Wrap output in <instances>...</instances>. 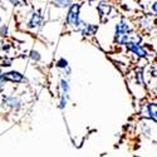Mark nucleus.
<instances>
[{
  "mask_svg": "<svg viewBox=\"0 0 157 157\" xmlns=\"http://www.w3.org/2000/svg\"><path fill=\"white\" fill-rule=\"evenodd\" d=\"M68 102H69V96H65V94H59V101H58V108L60 111H64L68 106Z\"/></svg>",
  "mask_w": 157,
  "mask_h": 157,
  "instance_id": "dca6fc26",
  "label": "nucleus"
},
{
  "mask_svg": "<svg viewBox=\"0 0 157 157\" xmlns=\"http://www.w3.org/2000/svg\"><path fill=\"white\" fill-rule=\"evenodd\" d=\"M6 34H8V27H6V25H3V27L0 28V35L5 36Z\"/></svg>",
  "mask_w": 157,
  "mask_h": 157,
  "instance_id": "412c9836",
  "label": "nucleus"
},
{
  "mask_svg": "<svg viewBox=\"0 0 157 157\" xmlns=\"http://www.w3.org/2000/svg\"><path fill=\"white\" fill-rule=\"evenodd\" d=\"M0 49H2V44H0Z\"/></svg>",
  "mask_w": 157,
  "mask_h": 157,
  "instance_id": "bb28decb",
  "label": "nucleus"
},
{
  "mask_svg": "<svg viewBox=\"0 0 157 157\" xmlns=\"http://www.w3.org/2000/svg\"><path fill=\"white\" fill-rule=\"evenodd\" d=\"M132 30H135L132 21H131L127 17H121L116 21L114 27H113V40H116V39H118L120 36L132 32Z\"/></svg>",
  "mask_w": 157,
  "mask_h": 157,
  "instance_id": "20e7f679",
  "label": "nucleus"
},
{
  "mask_svg": "<svg viewBox=\"0 0 157 157\" xmlns=\"http://www.w3.org/2000/svg\"><path fill=\"white\" fill-rule=\"evenodd\" d=\"M138 29L142 30L143 33H152L155 29V25H153V20H151V14L147 13V14H142L138 20Z\"/></svg>",
  "mask_w": 157,
  "mask_h": 157,
  "instance_id": "1a4fd4ad",
  "label": "nucleus"
},
{
  "mask_svg": "<svg viewBox=\"0 0 157 157\" xmlns=\"http://www.w3.org/2000/svg\"><path fill=\"white\" fill-rule=\"evenodd\" d=\"M58 89H59V94L69 96V92H71V82H69V79H68L67 77H62V78H59Z\"/></svg>",
  "mask_w": 157,
  "mask_h": 157,
  "instance_id": "f8f14e48",
  "label": "nucleus"
},
{
  "mask_svg": "<svg viewBox=\"0 0 157 157\" xmlns=\"http://www.w3.org/2000/svg\"><path fill=\"white\" fill-rule=\"evenodd\" d=\"M150 14L153 17H157V0H153L150 4Z\"/></svg>",
  "mask_w": 157,
  "mask_h": 157,
  "instance_id": "6ab92c4d",
  "label": "nucleus"
},
{
  "mask_svg": "<svg viewBox=\"0 0 157 157\" xmlns=\"http://www.w3.org/2000/svg\"><path fill=\"white\" fill-rule=\"evenodd\" d=\"M43 25V15H42V13L40 11H34L33 14H32V18L28 23V28L29 29H38V28H40Z\"/></svg>",
  "mask_w": 157,
  "mask_h": 157,
  "instance_id": "9b49d317",
  "label": "nucleus"
},
{
  "mask_svg": "<svg viewBox=\"0 0 157 157\" xmlns=\"http://www.w3.org/2000/svg\"><path fill=\"white\" fill-rule=\"evenodd\" d=\"M73 0H53V5L58 9H68Z\"/></svg>",
  "mask_w": 157,
  "mask_h": 157,
  "instance_id": "2eb2a0df",
  "label": "nucleus"
},
{
  "mask_svg": "<svg viewBox=\"0 0 157 157\" xmlns=\"http://www.w3.org/2000/svg\"><path fill=\"white\" fill-rule=\"evenodd\" d=\"M3 49H4L5 52H6V50H9V49H10V45H4V48H3Z\"/></svg>",
  "mask_w": 157,
  "mask_h": 157,
  "instance_id": "b1692460",
  "label": "nucleus"
},
{
  "mask_svg": "<svg viewBox=\"0 0 157 157\" xmlns=\"http://www.w3.org/2000/svg\"><path fill=\"white\" fill-rule=\"evenodd\" d=\"M113 10H114V6L111 2H108V0H99L96 5V11H97L101 21L108 20V18L111 17Z\"/></svg>",
  "mask_w": 157,
  "mask_h": 157,
  "instance_id": "423d86ee",
  "label": "nucleus"
},
{
  "mask_svg": "<svg viewBox=\"0 0 157 157\" xmlns=\"http://www.w3.org/2000/svg\"><path fill=\"white\" fill-rule=\"evenodd\" d=\"M96 2H99V0H96ZM108 2H111V0H108Z\"/></svg>",
  "mask_w": 157,
  "mask_h": 157,
  "instance_id": "393cba45",
  "label": "nucleus"
},
{
  "mask_svg": "<svg viewBox=\"0 0 157 157\" xmlns=\"http://www.w3.org/2000/svg\"><path fill=\"white\" fill-rule=\"evenodd\" d=\"M153 25H155V29H157V17L153 19Z\"/></svg>",
  "mask_w": 157,
  "mask_h": 157,
  "instance_id": "5701e85b",
  "label": "nucleus"
},
{
  "mask_svg": "<svg viewBox=\"0 0 157 157\" xmlns=\"http://www.w3.org/2000/svg\"><path fill=\"white\" fill-rule=\"evenodd\" d=\"M127 53L132 54L133 57H136L137 59H148V50H146V48L142 45V43H128L126 47Z\"/></svg>",
  "mask_w": 157,
  "mask_h": 157,
  "instance_id": "0eeeda50",
  "label": "nucleus"
},
{
  "mask_svg": "<svg viewBox=\"0 0 157 157\" xmlns=\"http://www.w3.org/2000/svg\"><path fill=\"white\" fill-rule=\"evenodd\" d=\"M147 86H148V88H151L153 90V93L157 96V72H153L151 74Z\"/></svg>",
  "mask_w": 157,
  "mask_h": 157,
  "instance_id": "ddd939ff",
  "label": "nucleus"
},
{
  "mask_svg": "<svg viewBox=\"0 0 157 157\" xmlns=\"http://www.w3.org/2000/svg\"><path fill=\"white\" fill-rule=\"evenodd\" d=\"M13 5H27V0H9Z\"/></svg>",
  "mask_w": 157,
  "mask_h": 157,
  "instance_id": "aec40b11",
  "label": "nucleus"
},
{
  "mask_svg": "<svg viewBox=\"0 0 157 157\" xmlns=\"http://www.w3.org/2000/svg\"><path fill=\"white\" fill-rule=\"evenodd\" d=\"M56 67L58 68V69H60V71H65L67 68H69L71 67V64H69V62H68V59L67 58H64V57H60L57 62H56Z\"/></svg>",
  "mask_w": 157,
  "mask_h": 157,
  "instance_id": "4468645a",
  "label": "nucleus"
},
{
  "mask_svg": "<svg viewBox=\"0 0 157 157\" xmlns=\"http://www.w3.org/2000/svg\"><path fill=\"white\" fill-rule=\"evenodd\" d=\"M138 117L157 123V101H143L138 108Z\"/></svg>",
  "mask_w": 157,
  "mask_h": 157,
  "instance_id": "f03ea898",
  "label": "nucleus"
},
{
  "mask_svg": "<svg viewBox=\"0 0 157 157\" xmlns=\"http://www.w3.org/2000/svg\"><path fill=\"white\" fill-rule=\"evenodd\" d=\"M0 23H2V18H0Z\"/></svg>",
  "mask_w": 157,
  "mask_h": 157,
  "instance_id": "a878e982",
  "label": "nucleus"
},
{
  "mask_svg": "<svg viewBox=\"0 0 157 157\" xmlns=\"http://www.w3.org/2000/svg\"><path fill=\"white\" fill-rule=\"evenodd\" d=\"M142 40H143L142 34L137 30H132V32L120 36L118 39H116V40H113V43L118 47H126L128 43H142Z\"/></svg>",
  "mask_w": 157,
  "mask_h": 157,
  "instance_id": "39448f33",
  "label": "nucleus"
},
{
  "mask_svg": "<svg viewBox=\"0 0 157 157\" xmlns=\"http://www.w3.org/2000/svg\"><path fill=\"white\" fill-rule=\"evenodd\" d=\"M152 157H157V155H156V156H152Z\"/></svg>",
  "mask_w": 157,
  "mask_h": 157,
  "instance_id": "cd10ccee",
  "label": "nucleus"
},
{
  "mask_svg": "<svg viewBox=\"0 0 157 157\" xmlns=\"http://www.w3.org/2000/svg\"><path fill=\"white\" fill-rule=\"evenodd\" d=\"M6 104H9V106L11 107H14V108H19L20 107V101L17 98V97H9L5 99Z\"/></svg>",
  "mask_w": 157,
  "mask_h": 157,
  "instance_id": "f3484780",
  "label": "nucleus"
},
{
  "mask_svg": "<svg viewBox=\"0 0 157 157\" xmlns=\"http://www.w3.org/2000/svg\"><path fill=\"white\" fill-rule=\"evenodd\" d=\"M4 81H9V82H13V83H21V82L25 81V77L20 72L11 71V72L3 73L2 75H0V82H4Z\"/></svg>",
  "mask_w": 157,
  "mask_h": 157,
  "instance_id": "9d476101",
  "label": "nucleus"
},
{
  "mask_svg": "<svg viewBox=\"0 0 157 157\" xmlns=\"http://www.w3.org/2000/svg\"><path fill=\"white\" fill-rule=\"evenodd\" d=\"M2 65H3V67H10V65H11V60H5Z\"/></svg>",
  "mask_w": 157,
  "mask_h": 157,
  "instance_id": "4be33fe9",
  "label": "nucleus"
},
{
  "mask_svg": "<svg viewBox=\"0 0 157 157\" xmlns=\"http://www.w3.org/2000/svg\"><path fill=\"white\" fill-rule=\"evenodd\" d=\"M138 129H140V133L145 138L157 142V123H155L151 120L140 118Z\"/></svg>",
  "mask_w": 157,
  "mask_h": 157,
  "instance_id": "7ed1b4c3",
  "label": "nucleus"
},
{
  "mask_svg": "<svg viewBox=\"0 0 157 157\" xmlns=\"http://www.w3.org/2000/svg\"><path fill=\"white\" fill-rule=\"evenodd\" d=\"M82 4L81 3H72L67 9L65 14V27H68L71 30L78 32L83 23L82 19Z\"/></svg>",
  "mask_w": 157,
  "mask_h": 157,
  "instance_id": "f257e3e1",
  "label": "nucleus"
},
{
  "mask_svg": "<svg viewBox=\"0 0 157 157\" xmlns=\"http://www.w3.org/2000/svg\"><path fill=\"white\" fill-rule=\"evenodd\" d=\"M30 59L32 60H34V62H39V60H40L42 59V56H40V53H39V52L38 50H35V49H33L32 52H30Z\"/></svg>",
  "mask_w": 157,
  "mask_h": 157,
  "instance_id": "a211bd4d",
  "label": "nucleus"
},
{
  "mask_svg": "<svg viewBox=\"0 0 157 157\" xmlns=\"http://www.w3.org/2000/svg\"><path fill=\"white\" fill-rule=\"evenodd\" d=\"M99 30V25L98 24H94V23H87L83 20L82 25L79 30H78V33H79L83 38H93L97 35Z\"/></svg>",
  "mask_w": 157,
  "mask_h": 157,
  "instance_id": "6e6552de",
  "label": "nucleus"
}]
</instances>
